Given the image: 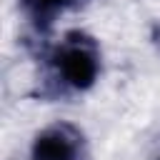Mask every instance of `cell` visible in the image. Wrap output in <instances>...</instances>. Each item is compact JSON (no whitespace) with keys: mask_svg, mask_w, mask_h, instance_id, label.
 <instances>
[{"mask_svg":"<svg viewBox=\"0 0 160 160\" xmlns=\"http://www.w3.org/2000/svg\"><path fill=\"white\" fill-rule=\"evenodd\" d=\"M50 68L62 88L82 92L90 90L100 75V48L95 38L82 30L68 32L50 52Z\"/></svg>","mask_w":160,"mask_h":160,"instance_id":"cell-1","label":"cell"},{"mask_svg":"<svg viewBox=\"0 0 160 160\" xmlns=\"http://www.w3.org/2000/svg\"><path fill=\"white\" fill-rule=\"evenodd\" d=\"M30 160H82V132L70 122H55L35 135Z\"/></svg>","mask_w":160,"mask_h":160,"instance_id":"cell-2","label":"cell"},{"mask_svg":"<svg viewBox=\"0 0 160 160\" xmlns=\"http://www.w3.org/2000/svg\"><path fill=\"white\" fill-rule=\"evenodd\" d=\"M78 2H82V0H20L25 15L32 20V25L38 30H48L60 12L75 8Z\"/></svg>","mask_w":160,"mask_h":160,"instance_id":"cell-3","label":"cell"},{"mask_svg":"<svg viewBox=\"0 0 160 160\" xmlns=\"http://www.w3.org/2000/svg\"><path fill=\"white\" fill-rule=\"evenodd\" d=\"M158 160H160V158H158Z\"/></svg>","mask_w":160,"mask_h":160,"instance_id":"cell-4","label":"cell"}]
</instances>
